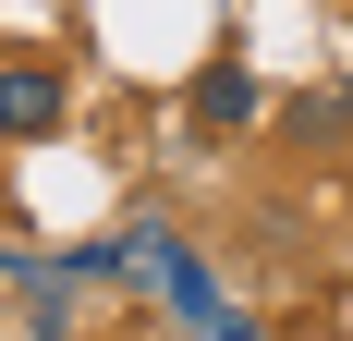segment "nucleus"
I'll return each instance as SVG.
<instances>
[{
    "instance_id": "f257e3e1",
    "label": "nucleus",
    "mask_w": 353,
    "mask_h": 341,
    "mask_svg": "<svg viewBox=\"0 0 353 341\" xmlns=\"http://www.w3.org/2000/svg\"><path fill=\"white\" fill-rule=\"evenodd\" d=\"M61 110H73V86L49 61H0V146H37V135H61Z\"/></svg>"
},
{
    "instance_id": "f03ea898",
    "label": "nucleus",
    "mask_w": 353,
    "mask_h": 341,
    "mask_svg": "<svg viewBox=\"0 0 353 341\" xmlns=\"http://www.w3.org/2000/svg\"><path fill=\"white\" fill-rule=\"evenodd\" d=\"M244 122H256V73L219 49V61L195 73V135H244Z\"/></svg>"
},
{
    "instance_id": "7ed1b4c3",
    "label": "nucleus",
    "mask_w": 353,
    "mask_h": 341,
    "mask_svg": "<svg viewBox=\"0 0 353 341\" xmlns=\"http://www.w3.org/2000/svg\"><path fill=\"white\" fill-rule=\"evenodd\" d=\"M281 135H292V146H329V135H353V73H341V86H317V98H292V110H281Z\"/></svg>"
}]
</instances>
